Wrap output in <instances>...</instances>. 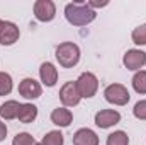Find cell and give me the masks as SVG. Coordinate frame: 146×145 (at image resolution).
Instances as JSON below:
<instances>
[{"instance_id":"6da1fadb","label":"cell","mask_w":146,"mask_h":145,"mask_svg":"<svg viewBox=\"0 0 146 145\" xmlns=\"http://www.w3.org/2000/svg\"><path fill=\"white\" fill-rule=\"evenodd\" d=\"M65 17L72 26H87L97 17V12L87 2H72L65 7Z\"/></svg>"},{"instance_id":"7a4b0ae2","label":"cell","mask_w":146,"mask_h":145,"mask_svg":"<svg viewBox=\"0 0 146 145\" xmlns=\"http://www.w3.org/2000/svg\"><path fill=\"white\" fill-rule=\"evenodd\" d=\"M56 60L63 68H73L80 60V48L75 43H61L56 48Z\"/></svg>"},{"instance_id":"3957f363","label":"cell","mask_w":146,"mask_h":145,"mask_svg":"<svg viewBox=\"0 0 146 145\" xmlns=\"http://www.w3.org/2000/svg\"><path fill=\"white\" fill-rule=\"evenodd\" d=\"M104 96H106V101L114 104V106H124L131 99L129 91L122 84H110V85H107L106 91H104Z\"/></svg>"},{"instance_id":"277c9868","label":"cell","mask_w":146,"mask_h":145,"mask_svg":"<svg viewBox=\"0 0 146 145\" xmlns=\"http://www.w3.org/2000/svg\"><path fill=\"white\" fill-rule=\"evenodd\" d=\"M76 87L82 97H94L97 89H99V80L94 73L90 72H83L78 79H76Z\"/></svg>"},{"instance_id":"5b68a950","label":"cell","mask_w":146,"mask_h":145,"mask_svg":"<svg viewBox=\"0 0 146 145\" xmlns=\"http://www.w3.org/2000/svg\"><path fill=\"white\" fill-rule=\"evenodd\" d=\"M34 15L41 22H49L56 15V7L51 0H37L34 3Z\"/></svg>"},{"instance_id":"8992f818","label":"cell","mask_w":146,"mask_h":145,"mask_svg":"<svg viewBox=\"0 0 146 145\" xmlns=\"http://www.w3.org/2000/svg\"><path fill=\"white\" fill-rule=\"evenodd\" d=\"M60 99L65 106H76L82 99L76 82H66L61 89H60Z\"/></svg>"},{"instance_id":"52a82bcc","label":"cell","mask_w":146,"mask_h":145,"mask_svg":"<svg viewBox=\"0 0 146 145\" xmlns=\"http://www.w3.org/2000/svg\"><path fill=\"white\" fill-rule=\"evenodd\" d=\"M122 63L127 70H139L141 67L146 65V53L141 50H129L126 51Z\"/></svg>"},{"instance_id":"ba28073f","label":"cell","mask_w":146,"mask_h":145,"mask_svg":"<svg viewBox=\"0 0 146 145\" xmlns=\"http://www.w3.org/2000/svg\"><path fill=\"white\" fill-rule=\"evenodd\" d=\"M41 92H42V89H41L39 82L34 80V79H31V77L24 79L19 84V94L22 97H26V99H37L41 96Z\"/></svg>"},{"instance_id":"9c48e42d","label":"cell","mask_w":146,"mask_h":145,"mask_svg":"<svg viewBox=\"0 0 146 145\" xmlns=\"http://www.w3.org/2000/svg\"><path fill=\"white\" fill-rule=\"evenodd\" d=\"M121 121V114L114 109H102L95 114V125L99 128H110Z\"/></svg>"},{"instance_id":"30bf717a","label":"cell","mask_w":146,"mask_h":145,"mask_svg":"<svg viewBox=\"0 0 146 145\" xmlns=\"http://www.w3.org/2000/svg\"><path fill=\"white\" fill-rule=\"evenodd\" d=\"M21 36L19 33V28L14 24V22H3L2 29H0V44L2 46H10L14 44Z\"/></svg>"},{"instance_id":"8fae6325","label":"cell","mask_w":146,"mask_h":145,"mask_svg":"<svg viewBox=\"0 0 146 145\" xmlns=\"http://www.w3.org/2000/svg\"><path fill=\"white\" fill-rule=\"evenodd\" d=\"M73 145H99V137L90 128H80L73 135Z\"/></svg>"},{"instance_id":"7c38bea8","label":"cell","mask_w":146,"mask_h":145,"mask_svg":"<svg viewBox=\"0 0 146 145\" xmlns=\"http://www.w3.org/2000/svg\"><path fill=\"white\" fill-rule=\"evenodd\" d=\"M39 77H41V82H42L44 85L53 87V85L56 84V80H58V70H56V67H54L53 63L44 62V63L41 65V68H39Z\"/></svg>"},{"instance_id":"4fadbf2b","label":"cell","mask_w":146,"mask_h":145,"mask_svg":"<svg viewBox=\"0 0 146 145\" xmlns=\"http://www.w3.org/2000/svg\"><path fill=\"white\" fill-rule=\"evenodd\" d=\"M51 121H53L56 126L66 128V126L72 125L73 114H72V111L66 109V108H56V109H53V113H51Z\"/></svg>"},{"instance_id":"5bb4252c","label":"cell","mask_w":146,"mask_h":145,"mask_svg":"<svg viewBox=\"0 0 146 145\" xmlns=\"http://www.w3.org/2000/svg\"><path fill=\"white\" fill-rule=\"evenodd\" d=\"M37 116V108L34 104H29V103H26V104H21V108H19V114H17V118H19V121L21 123H33L34 119H36Z\"/></svg>"},{"instance_id":"9a60e30c","label":"cell","mask_w":146,"mask_h":145,"mask_svg":"<svg viewBox=\"0 0 146 145\" xmlns=\"http://www.w3.org/2000/svg\"><path fill=\"white\" fill-rule=\"evenodd\" d=\"M19 108H21V104L17 101H5L0 106V116L3 119H14L19 114Z\"/></svg>"},{"instance_id":"2e32d148","label":"cell","mask_w":146,"mask_h":145,"mask_svg":"<svg viewBox=\"0 0 146 145\" xmlns=\"http://www.w3.org/2000/svg\"><path fill=\"white\" fill-rule=\"evenodd\" d=\"M133 87L138 94H146V70H139L133 77Z\"/></svg>"},{"instance_id":"e0dca14e","label":"cell","mask_w":146,"mask_h":145,"mask_svg":"<svg viewBox=\"0 0 146 145\" xmlns=\"http://www.w3.org/2000/svg\"><path fill=\"white\" fill-rule=\"evenodd\" d=\"M63 142H65L63 133L58 132V130H53V132H49V133H46L42 137L41 145H63Z\"/></svg>"},{"instance_id":"ac0fdd59","label":"cell","mask_w":146,"mask_h":145,"mask_svg":"<svg viewBox=\"0 0 146 145\" xmlns=\"http://www.w3.org/2000/svg\"><path fill=\"white\" fill-rule=\"evenodd\" d=\"M107 145H129V137L124 132H114L107 137Z\"/></svg>"},{"instance_id":"d6986e66","label":"cell","mask_w":146,"mask_h":145,"mask_svg":"<svg viewBox=\"0 0 146 145\" xmlns=\"http://www.w3.org/2000/svg\"><path fill=\"white\" fill-rule=\"evenodd\" d=\"M12 91V77L5 72H0V96H9Z\"/></svg>"},{"instance_id":"ffe728a7","label":"cell","mask_w":146,"mask_h":145,"mask_svg":"<svg viewBox=\"0 0 146 145\" xmlns=\"http://www.w3.org/2000/svg\"><path fill=\"white\" fill-rule=\"evenodd\" d=\"M131 38H133V41H134L138 46L146 44V24H141V26L134 28V31H133Z\"/></svg>"},{"instance_id":"44dd1931","label":"cell","mask_w":146,"mask_h":145,"mask_svg":"<svg viewBox=\"0 0 146 145\" xmlns=\"http://www.w3.org/2000/svg\"><path fill=\"white\" fill-rule=\"evenodd\" d=\"M34 144H36L34 137L29 135V133H26V132L17 133V135L14 137V140H12V145H34Z\"/></svg>"},{"instance_id":"7402d4cb","label":"cell","mask_w":146,"mask_h":145,"mask_svg":"<svg viewBox=\"0 0 146 145\" xmlns=\"http://www.w3.org/2000/svg\"><path fill=\"white\" fill-rule=\"evenodd\" d=\"M133 113H134V116H136L138 119H146V99L145 101H138V103L134 104Z\"/></svg>"},{"instance_id":"603a6c76","label":"cell","mask_w":146,"mask_h":145,"mask_svg":"<svg viewBox=\"0 0 146 145\" xmlns=\"http://www.w3.org/2000/svg\"><path fill=\"white\" fill-rule=\"evenodd\" d=\"M5 137H7V126H5V123L0 121V142L5 140Z\"/></svg>"},{"instance_id":"cb8c5ba5","label":"cell","mask_w":146,"mask_h":145,"mask_svg":"<svg viewBox=\"0 0 146 145\" xmlns=\"http://www.w3.org/2000/svg\"><path fill=\"white\" fill-rule=\"evenodd\" d=\"M90 9H95V7H106L109 2H87Z\"/></svg>"},{"instance_id":"d4e9b609","label":"cell","mask_w":146,"mask_h":145,"mask_svg":"<svg viewBox=\"0 0 146 145\" xmlns=\"http://www.w3.org/2000/svg\"><path fill=\"white\" fill-rule=\"evenodd\" d=\"M2 26H3V21H2V19H0V29H2Z\"/></svg>"},{"instance_id":"484cf974","label":"cell","mask_w":146,"mask_h":145,"mask_svg":"<svg viewBox=\"0 0 146 145\" xmlns=\"http://www.w3.org/2000/svg\"><path fill=\"white\" fill-rule=\"evenodd\" d=\"M34 145H41V144H37V142H36V144H34Z\"/></svg>"}]
</instances>
